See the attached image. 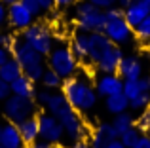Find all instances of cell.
<instances>
[{
	"instance_id": "obj_1",
	"label": "cell",
	"mask_w": 150,
	"mask_h": 148,
	"mask_svg": "<svg viewBox=\"0 0 150 148\" xmlns=\"http://www.w3.org/2000/svg\"><path fill=\"white\" fill-rule=\"evenodd\" d=\"M46 110H48L50 114H53L55 118L61 122V125L65 127L67 141H69L70 144H74V142H78V141H84L89 135L88 127H86L84 120H82V116H80V112L70 106V103L67 101V97L63 95V91L51 95Z\"/></svg>"
},
{
	"instance_id": "obj_2",
	"label": "cell",
	"mask_w": 150,
	"mask_h": 148,
	"mask_svg": "<svg viewBox=\"0 0 150 148\" xmlns=\"http://www.w3.org/2000/svg\"><path fill=\"white\" fill-rule=\"evenodd\" d=\"M61 91L70 103V106L78 112H89L97 104V97H99L95 87L89 84V80L86 76H80L78 72L63 82Z\"/></svg>"
},
{
	"instance_id": "obj_3",
	"label": "cell",
	"mask_w": 150,
	"mask_h": 148,
	"mask_svg": "<svg viewBox=\"0 0 150 148\" xmlns=\"http://www.w3.org/2000/svg\"><path fill=\"white\" fill-rule=\"evenodd\" d=\"M11 57L17 59V63L23 67V74L29 76L33 82H40L46 72L44 55L38 53L34 48H30L23 38H17L11 48Z\"/></svg>"
},
{
	"instance_id": "obj_4",
	"label": "cell",
	"mask_w": 150,
	"mask_h": 148,
	"mask_svg": "<svg viewBox=\"0 0 150 148\" xmlns=\"http://www.w3.org/2000/svg\"><path fill=\"white\" fill-rule=\"evenodd\" d=\"M76 30L78 32H103L106 25L105 10L93 6L88 0L76 4Z\"/></svg>"
},
{
	"instance_id": "obj_5",
	"label": "cell",
	"mask_w": 150,
	"mask_h": 148,
	"mask_svg": "<svg viewBox=\"0 0 150 148\" xmlns=\"http://www.w3.org/2000/svg\"><path fill=\"white\" fill-rule=\"evenodd\" d=\"M78 65H80V61L74 57L70 46L57 44L53 49H51V53L48 55V68L55 70L63 80L72 78L74 74L78 72Z\"/></svg>"
},
{
	"instance_id": "obj_6",
	"label": "cell",
	"mask_w": 150,
	"mask_h": 148,
	"mask_svg": "<svg viewBox=\"0 0 150 148\" xmlns=\"http://www.w3.org/2000/svg\"><path fill=\"white\" fill-rule=\"evenodd\" d=\"M38 104L34 99H29V97H19V95H10L6 101H4V116L10 123H23L25 120L36 116Z\"/></svg>"
},
{
	"instance_id": "obj_7",
	"label": "cell",
	"mask_w": 150,
	"mask_h": 148,
	"mask_svg": "<svg viewBox=\"0 0 150 148\" xmlns=\"http://www.w3.org/2000/svg\"><path fill=\"white\" fill-rule=\"evenodd\" d=\"M21 38L30 48H34L38 53H42L44 57H48L51 53V49L55 48L53 32H51V29L48 25H44V23H33L27 30L21 32Z\"/></svg>"
},
{
	"instance_id": "obj_8",
	"label": "cell",
	"mask_w": 150,
	"mask_h": 148,
	"mask_svg": "<svg viewBox=\"0 0 150 148\" xmlns=\"http://www.w3.org/2000/svg\"><path fill=\"white\" fill-rule=\"evenodd\" d=\"M38 123H40V139L51 142V144H61L67 139L65 135V127L61 125L57 118L50 112H40L38 114Z\"/></svg>"
},
{
	"instance_id": "obj_9",
	"label": "cell",
	"mask_w": 150,
	"mask_h": 148,
	"mask_svg": "<svg viewBox=\"0 0 150 148\" xmlns=\"http://www.w3.org/2000/svg\"><path fill=\"white\" fill-rule=\"evenodd\" d=\"M103 32L106 34L110 42H114L116 46H125L131 42L133 34H135V29L125 21V17H116V19H108L105 25V30Z\"/></svg>"
},
{
	"instance_id": "obj_10",
	"label": "cell",
	"mask_w": 150,
	"mask_h": 148,
	"mask_svg": "<svg viewBox=\"0 0 150 148\" xmlns=\"http://www.w3.org/2000/svg\"><path fill=\"white\" fill-rule=\"evenodd\" d=\"M8 23L13 30H27L34 23V15L29 11V8L19 0V2L8 4Z\"/></svg>"
},
{
	"instance_id": "obj_11",
	"label": "cell",
	"mask_w": 150,
	"mask_h": 148,
	"mask_svg": "<svg viewBox=\"0 0 150 148\" xmlns=\"http://www.w3.org/2000/svg\"><path fill=\"white\" fill-rule=\"evenodd\" d=\"M124 78L120 76L118 72L114 74H101L97 76L95 80V91L99 97H110V95H116V93L124 91Z\"/></svg>"
},
{
	"instance_id": "obj_12",
	"label": "cell",
	"mask_w": 150,
	"mask_h": 148,
	"mask_svg": "<svg viewBox=\"0 0 150 148\" xmlns=\"http://www.w3.org/2000/svg\"><path fill=\"white\" fill-rule=\"evenodd\" d=\"M116 139H120V133L116 131V127H114L112 123H106V122L99 123V125L89 133V142H91L93 148H106L108 142L116 141Z\"/></svg>"
},
{
	"instance_id": "obj_13",
	"label": "cell",
	"mask_w": 150,
	"mask_h": 148,
	"mask_svg": "<svg viewBox=\"0 0 150 148\" xmlns=\"http://www.w3.org/2000/svg\"><path fill=\"white\" fill-rule=\"evenodd\" d=\"M143 61L137 55H125L120 63V68H118V74H120L124 80H139L143 78Z\"/></svg>"
},
{
	"instance_id": "obj_14",
	"label": "cell",
	"mask_w": 150,
	"mask_h": 148,
	"mask_svg": "<svg viewBox=\"0 0 150 148\" xmlns=\"http://www.w3.org/2000/svg\"><path fill=\"white\" fill-rule=\"evenodd\" d=\"M110 44H114V42H110L105 32H89V61L88 63L97 65V61L101 59V55L105 53V49Z\"/></svg>"
},
{
	"instance_id": "obj_15",
	"label": "cell",
	"mask_w": 150,
	"mask_h": 148,
	"mask_svg": "<svg viewBox=\"0 0 150 148\" xmlns=\"http://www.w3.org/2000/svg\"><path fill=\"white\" fill-rule=\"evenodd\" d=\"M0 146L2 148H27L25 141H23L19 127L15 123L8 122L6 125H2V137H0Z\"/></svg>"
},
{
	"instance_id": "obj_16",
	"label": "cell",
	"mask_w": 150,
	"mask_h": 148,
	"mask_svg": "<svg viewBox=\"0 0 150 148\" xmlns=\"http://www.w3.org/2000/svg\"><path fill=\"white\" fill-rule=\"evenodd\" d=\"M70 49L80 63L89 61V32H76L70 38Z\"/></svg>"
},
{
	"instance_id": "obj_17",
	"label": "cell",
	"mask_w": 150,
	"mask_h": 148,
	"mask_svg": "<svg viewBox=\"0 0 150 148\" xmlns=\"http://www.w3.org/2000/svg\"><path fill=\"white\" fill-rule=\"evenodd\" d=\"M19 133H21L23 141H25L27 148H29L30 144H34V142L40 139V123H38V114L33 116V118L25 120L23 123H19Z\"/></svg>"
},
{
	"instance_id": "obj_18",
	"label": "cell",
	"mask_w": 150,
	"mask_h": 148,
	"mask_svg": "<svg viewBox=\"0 0 150 148\" xmlns=\"http://www.w3.org/2000/svg\"><path fill=\"white\" fill-rule=\"evenodd\" d=\"M148 15H150V11L139 2V0L131 2V4H129V6L124 10V17H125V21H127L129 25L133 27V29H137V27H139L141 23H143L144 19L148 17Z\"/></svg>"
},
{
	"instance_id": "obj_19",
	"label": "cell",
	"mask_w": 150,
	"mask_h": 148,
	"mask_svg": "<svg viewBox=\"0 0 150 148\" xmlns=\"http://www.w3.org/2000/svg\"><path fill=\"white\" fill-rule=\"evenodd\" d=\"M124 93L129 101L143 95V93H150V76H143L139 80H125L124 82Z\"/></svg>"
},
{
	"instance_id": "obj_20",
	"label": "cell",
	"mask_w": 150,
	"mask_h": 148,
	"mask_svg": "<svg viewBox=\"0 0 150 148\" xmlns=\"http://www.w3.org/2000/svg\"><path fill=\"white\" fill-rule=\"evenodd\" d=\"M36 82H33L29 76H19L17 80H13L10 84L11 87V95H19V97H29V99H34L36 97V87H34Z\"/></svg>"
},
{
	"instance_id": "obj_21",
	"label": "cell",
	"mask_w": 150,
	"mask_h": 148,
	"mask_svg": "<svg viewBox=\"0 0 150 148\" xmlns=\"http://www.w3.org/2000/svg\"><path fill=\"white\" fill-rule=\"evenodd\" d=\"M105 104H106V110L110 112V114L118 116V114H124V112H127L129 108V99L125 97V93H116V95H110L105 99Z\"/></svg>"
},
{
	"instance_id": "obj_22",
	"label": "cell",
	"mask_w": 150,
	"mask_h": 148,
	"mask_svg": "<svg viewBox=\"0 0 150 148\" xmlns=\"http://www.w3.org/2000/svg\"><path fill=\"white\" fill-rule=\"evenodd\" d=\"M0 76H2L8 84H11V82L17 80L19 76H23V67L17 63V59L11 57L8 63H4L2 67H0Z\"/></svg>"
},
{
	"instance_id": "obj_23",
	"label": "cell",
	"mask_w": 150,
	"mask_h": 148,
	"mask_svg": "<svg viewBox=\"0 0 150 148\" xmlns=\"http://www.w3.org/2000/svg\"><path fill=\"white\" fill-rule=\"evenodd\" d=\"M112 125L116 127V131L122 135L124 131H127V129H131V127H135V118H133L131 114H127V112H124V114L114 116Z\"/></svg>"
},
{
	"instance_id": "obj_24",
	"label": "cell",
	"mask_w": 150,
	"mask_h": 148,
	"mask_svg": "<svg viewBox=\"0 0 150 148\" xmlns=\"http://www.w3.org/2000/svg\"><path fill=\"white\" fill-rule=\"evenodd\" d=\"M42 85H44L46 89H59V87H63V78L59 76L55 70H51V68H46V72H44V76H42Z\"/></svg>"
},
{
	"instance_id": "obj_25",
	"label": "cell",
	"mask_w": 150,
	"mask_h": 148,
	"mask_svg": "<svg viewBox=\"0 0 150 148\" xmlns=\"http://www.w3.org/2000/svg\"><path fill=\"white\" fill-rule=\"evenodd\" d=\"M141 131H139V127H131V129H127V131H124V133L120 135V141H122V144H124L125 148H133L135 146V142L139 141V137H141Z\"/></svg>"
},
{
	"instance_id": "obj_26",
	"label": "cell",
	"mask_w": 150,
	"mask_h": 148,
	"mask_svg": "<svg viewBox=\"0 0 150 148\" xmlns=\"http://www.w3.org/2000/svg\"><path fill=\"white\" fill-rule=\"evenodd\" d=\"M135 125L139 127V131L143 135H148L150 133V106L143 110V114L139 116V120L135 122Z\"/></svg>"
},
{
	"instance_id": "obj_27",
	"label": "cell",
	"mask_w": 150,
	"mask_h": 148,
	"mask_svg": "<svg viewBox=\"0 0 150 148\" xmlns=\"http://www.w3.org/2000/svg\"><path fill=\"white\" fill-rule=\"evenodd\" d=\"M148 106H150V93H143V95L129 101V108H133V110H144Z\"/></svg>"
},
{
	"instance_id": "obj_28",
	"label": "cell",
	"mask_w": 150,
	"mask_h": 148,
	"mask_svg": "<svg viewBox=\"0 0 150 148\" xmlns=\"http://www.w3.org/2000/svg\"><path fill=\"white\" fill-rule=\"evenodd\" d=\"M135 36L141 42H150V15L135 29Z\"/></svg>"
},
{
	"instance_id": "obj_29",
	"label": "cell",
	"mask_w": 150,
	"mask_h": 148,
	"mask_svg": "<svg viewBox=\"0 0 150 148\" xmlns=\"http://www.w3.org/2000/svg\"><path fill=\"white\" fill-rule=\"evenodd\" d=\"M15 40H17V38H15L11 32H8V30H2V29H0V48H8V49L11 51V48H13Z\"/></svg>"
},
{
	"instance_id": "obj_30",
	"label": "cell",
	"mask_w": 150,
	"mask_h": 148,
	"mask_svg": "<svg viewBox=\"0 0 150 148\" xmlns=\"http://www.w3.org/2000/svg\"><path fill=\"white\" fill-rule=\"evenodd\" d=\"M51 89H40V91H36V97H34V101H36V104L38 106H42V108H46L48 106V103H50V99H51Z\"/></svg>"
},
{
	"instance_id": "obj_31",
	"label": "cell",
	"mask_w": 150,
	"mask_h": 148,
	"mask_svg": "<svg viewBox=\"0 0 150 148\" xmlns=\"http://www.w3.org/2000/svg\"><path fill=\"white\" fill-rule=\"evenodd\" d=\"M21 2L25 4L27 8H29V11H30V13L34 15V17H38V15H40L42 11H44V10H42V6H40V2H38V0H21Z\"/></svg>"
},
{
	"instance_id": "obj_32",
	"label": "cell",
	"mask_w": 150,
	"mask_h": 148,
	"mask_svg": "<svg viewBox=\"0 0 150 148\" xmlns=\"http://www.w3.org/2000/svg\"><path fill=\"white\" fill-rule=\"evenodd\" d=\"M10 95H11V87H10V84H8V82L4 80L2 76H0V103H4V101H6Z\"/></svg>"
},
{
	"instance_id": "obj_33",
	"label": "cell",
	"mask_w": 150,
	"mask_h": 148,
	"mask_svg": "<svg viewBox=\"0 0 150 148\" xmlns=\"http://www.w3.org/2000/svg\"><path fill=\"white\" fill-rule=\"evenodd\" d=\"M88 2H91L93 6L101 8V10H108V8L116 6V0H88Z\"/></svg>"
},
{
	"instance_id": "obj_34",
	"label": "cell",
	"mask_w": 150,
	"mask_h": 148,
	"mask_svg": "<svg viewBox=\"0 0 150 148\" xmlns=\"http://www.w3.org/2000/svg\"><path fill=\"white\" fill-rule=\"evenodd\" d=\"M133 148H150V135H141Z\"/></svg>"
},
{
	"instance_id": "obj_35",
	"label": "cell",
	"mask_w": 150,
	"mask_h": 148,
	"mask_svg": "<svg viewBox=\"0 0 150 148\" xmlns=\"http://www.w3.org/2000/svg\"><path fill=\"white\" fill-rule=\"evenodd\" d=\"M8 23V6L4 2H0V29Z\"/></svg>"
},
{
	"instance_id": "obj_36",
	"label": "cell",
	"mask_w": 150,
	"mask_h": 148,
	"mask_svg": "<svg viewBox=\"0 0 150 148\" xmlns=\"http://www.w3.org/2000/svg\"><path fill=\"white\" fill-rule=\"evenodd\" d=\"M10 59H11V51L8 48H0V67H2L4 63H8Z\"/></svg>"
},
{
	"instance_id": "obj_37",
	"label": "cell",
	"mask_w": 150,
	"mask_h": 148,
	"mask_svg": "<svg viewBox=\"0 0 150 148\" xmlns=\"http://www.w3.org/2000/svg\"><path fill=\"white\" fill-rule=\"evenodd\" d=\"M29 148H55L51 142H48V141H44V139H38L34 144H30Z\"/></svg>"
},
{
	"instance_id": "obj_38",
	"label": "cell",
	"mask_w": 150,
	"mask_h": 148,
	"mask_svg": "<svg viewBox=\"0 0 150 148\" xmlns=\"http://www.w3.org/2000/svg\"><path fill=\"white\" fill-rule=\"evenodd\" d=\"M74 2H76V0H53V6L61 10V8H69V6H72Z\"/></svg>"
},
{
	"instance_id": "obj_39",
	"label": "cell",
	"mask_w": 150,
	"mask_h": 148,
	"mask_svg": "<svg viewBox=\"0 0 150 148\" xmlns=\"http://www.w3.org/2000/svg\"><path fill=\"white\" fill-rule=\"evenodd\" d=\"M70 148H93V146H91L89 141L84 139V141H78V142H74V144H70Z\"/></svg>"
},
{
	"instance_id": "obj_40",
	"label": "cell",
	"mask_w": 150,
	"mask_h": 148,
	"mask_svg": "<svg viewBox=\"0 0 150 148\" xmlns=\"http://www.w3.org/2000/svg\"><path fill=\"white\" fill-rule=\"evenodd\" d=\"M38 2H40V6H42L44 11H48V10L53 8V0H38Z\"/></svg>"
},
{
	"instance_id": "obj_41",
	"label": "cell",
	"mask_w": 150,
	"mask_h": 148,
	"mask_svg": "<svg viewBox=\"0 0 150 148\" xmlns=\"http://www.w3.org/2000/svg\"><path fill=\"white\" fill-rule=\"evenodd\" d=\"M106 148H125V146L122 144V141H120V139H116V141L108 142V144H106Z\"/></svg>"
},
{
	"instance_id": "obj_42",
	"label": "cell",
	"mask_w": 150,
	"mask_h": 148,
	"mask_svg": "<svg viewBox=\"0 0 150 148\" xmlns=\"http://www.w3.org/2000/svg\"><path fill=\"white\" fill-rule=\"evenodd\" d=\"M131 2H135V0H116V6H120V8H124V10H125Z\"/></svg>"
},
{
	"instance_id": "obj_43",
	"label": "cell",
	"mask_w": 150,
	"mask_h": 148,
	"mask_svg": "<svg viewBox=\"0 0 150 148\" xmlns=\"http://www.w3.org/2000/svg\"><path fill=\"white\" fill-rule=\"evenodd\" d=\"M139 2H141V4H143V6L150 11V0H139Z\"/></svg>"
},
{
	"instance_id": "obj_44",
	"label": "cell",
	"mask_w": 150,
	"mask_h": 148,
	"mask_svg": "<svg viewBox=\"0 0 150 148\" xmlns=\"http://www.w3.org/2000/svg\"><path fill=\"white\" fill-rule=\"evenodd\" d=\"M2 2H4V4H6V6H8V4H13V2H19V0H2Z\"/></svg>"
},
{
	"instance_id": "obj_45",
	"label": "cell",
	"mask_w": 150,
	"mask_h": 148,
	"mask_svg": "<svg viewBox=\"0 0 150 148\" xmlns=\"http://www.w3.org/2000/svg\"><path fill=\"white\" fill-rule=\"evenodd\" d=\"M0 137H2V125H0Z\"/></svg>"
},
{
	"instance_id": "obj_46",
	"label": "cell",
	"mask_w": 150,
	"mask_h": 148,
	"mask_svg": "<svg viewBox=\"0 0 150 148\" xmlns=\"http://www.w3.org/2000/svg\"><path fill=\"white\" fill-rule=\"evenodd\" d=\"M59 148H65V146H59Z\"/></svg>"
},
{
	"instance_id": "obj_47",
	"label": "cell",
	"mask_w": 150,
	"mask_h": 148,
	"mask_svg": "<svg viewBox=\"0 0 150 148\" xmlns=\"http://www.w3.org/2000/svg\"><path fill=\"white\" fill-rule=\"evenodd\" d=\"M0 2H2V0H0Z\"/></svg>"
},
{
	"instance_id": "obj_48",
	"label": "cell",
	"mask_w": 150,
	"mask_h": 148,
	"mask_svg": "<svg viewBox=\"0 0 150 148\" xmlns=\"http://www.w3.org/2000/svg\"><path fill=\"white\" fill-rule=\"evenodd\" d=\"M0 148H2V146H0Z\"/></svg>"
}]
</instances>
